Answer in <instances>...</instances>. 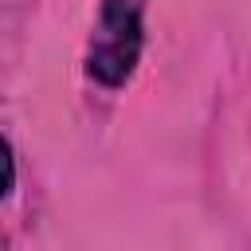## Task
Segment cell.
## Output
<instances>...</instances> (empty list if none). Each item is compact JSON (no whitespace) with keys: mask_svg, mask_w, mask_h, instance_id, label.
I'll list each match as a JSON object with an SVG mask.
<instances>
[{"mask_svg":"<svg viewBox=\"0 0 251 251\" xmlns=\"http://www.w3.org/2000/svg\"><path fill=\"white\" fill-rule=\"evenodd\" d=\"M141 12L145 0H102L86 47V71L102 86H122L133 75L141 55Z\"/></svg>","mask_w":251,"mask_h":251,"instance_id":"cell-1","label":"cell"}]
</instances>
